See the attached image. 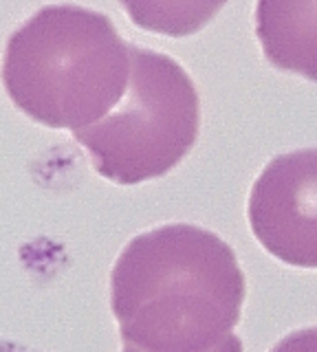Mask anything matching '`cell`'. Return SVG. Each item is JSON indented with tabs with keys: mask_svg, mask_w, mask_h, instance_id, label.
Masks as SVG:
<instances>
[{
	"mask_svg": "<svg viewBox=\"0 0 317 352\" xmlns=\"http://www.w3.org/2000/svg\"><path fill=\"white\" fill-rule=\"evenodd\" d=\"M137 27L168 38L194 36L221 11L227 0H119Z\"/></svg>",
	"mask_w": 317,
	"mask_h": 352,
	"instance_id": "8992f818",
	"label": "cell"
},
{
	"mask_svg": "<svg viewBox=\"0 0 317 352\" xmlns=\"http://www.w3.org/2000/svg\"><path fill=\"white\" fill-rule=\"evenodd\" d=\"M130 73L117 106L75 130L95 172L117 185L159 179L185 159L201 130V99L192 77L166 53L128 44Z\"/></svg>",
	"mask_w": 317,
	"mask_h": 352,
	"instance_id": "3957f363",
	"label": "cell"
},
{
	"mask_svg": "<svg viewBox=\"0 0 317 352\" xmlns=\"http://www.w3.org/2000/svg\"><path fill=\"white\" fill-rule=\"evenodd\" d=\"M122 352H144V350H139V348H133V346H126ZM210 352H243V341H240V337H236L234 333L229 335L221 346H216L212 348Z\"/></svg>",
	"mask_w": 317,
	"mask_h": 352,
	"instance_id": "ba28073f",
	"label": "cell"
},
{
	"mask_svg": "<svg viewBox=\"0 0 317 352\" xmlns=\"http://www.w3.org/2000/svg\"><path fill=\"white\" fill-rule=\"evenodd\" d=\"M247 295L227 242L194 225H163L124 247L111 273V308L126 346L210 352L234 333Z\"/></svg>",
	"mask_w": 317,
	"mask_h": 352,
	"instance_id": "6da1fadb",
	"label": "cell"
},
{
	"mask_svg": "<svg viewBox=\"0 0 317 352\" xmlns=\"http://www.w3.org/2000/svg\"><path fill=\"white\" fill-rule=\"evenodd\" d=\"M247 214L273 258L317 269V148L271 159L251 187Z\"/></svg>",
	"mask_w": 317,
	"mask_h": 352,
	"instance_id": "277c9868",
	"label": "cell"
},
{
	"mask_svg": "<svg viewBox=\"0 0 317 352\" xmlns=\"http://www.w3.org/2000/svg\"><path fill=\"white\" fill-rule=\"evenodd\" d=\"M256 36L276 69L317 82V0H258Z\"/></svg>",
	"mask_w": 317,
	"mask_h": 352,
	"instance_id": "5b68a950",
	"label": "cell"
},
{
	"mask_svg": "<svg viewBox=\"0 0 317 352\" xmlns=\"http://www.w3.org/2000/svg\"><path fill=\"white\" fill-rule=\"evenodd\" d=\"M269 352H317V326L295 330L278 341Z\"/></svg>",
	"mask_w": 317,
	"mask_h": 352,
	"instance_id": "52a82bcc",
	"label": "cell"
},
{
	"mask_svg": "<svg viewBox=\"0 0 317 352\" xmlns=\"http://www.w3.org/2000/svg\"><path fill=\"white\" fill-rule=\"evenodd\" d=\"M0 352H40V350L16 344V341H9V339H0Z\"/></svg>",
	"mask_w": 317,
	"mask_h": 352,
	"instance_id": "9c48e42d",
	"label": "cell"
},
{
	"mask_svg": "<svg viewBox=\"0 0 317 352\" xmlns=\"http://www.w3.org/2000/svg\"><path fill=\"white\" fill-rule=\"evenodd\" d=\"M130 73L128 44L113 20L80 5L38 9L7 40L3 84L38 124L80 130L122 99Z\"/></svg>",
	"mask_w": 317,
	"mask_h": 352,
	"instance_id": "7a4b0ae2",
	"label": "cell"
}]
</instances>
